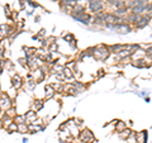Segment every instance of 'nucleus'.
Returning <instances> with one entry per match:
<instances>
[{
    "instance_id": "nucleus-1",
    "label": "nucleus",
    "mask_w": 152,
    "mask_h": 143,
    "mask_svg": "<svg viewBox=\"0 0 152 143\" xmlns=\"http://www.w3.org/2000/svg\"><path fill=\"white\" fill-rule=\"evenodd\" d=\"M12 107H13V100L10 99V96L8 94L1 93V95H0V108H1V110L7 112Z\"/></svg>"
},
{
    "instance_id": "nucleus-2",
    "label": "nucleus",
    "mask_w": 152,
    "mask_h": 143,
    "mask_svg": "<svg viewBox=\"0 0 152 143\" xmlns=\"http://www.w3.org/2000/svg\"><path fill=\"white\" fill-rule=\"evenodd\" d=\"M79 139L83 143H93L95 141V137H94V134L91 133L90 129H84L83 132H80Z\"/></svg>"
},
{
    "instance_id": "nucleus-3",
    "label": "nucleus",
    "mask_w": 152,
    "mask_h": 143,
    "mask_svg": "<svg viewBox=\"0 0 152 143\" xmlns=\"http://www.w3.org/2000/svg\"><path fill=\"white\" fill-rule=\"evenodd\" d=\"M94 56L96 57L98 60H105L108 55H109V52H108V48H105V47H99V48H94Z\"/></svg>"
},
{
    "instance_id": "nucleus-4",
    "label": "nucleus",
    "mask_w": 152,
    "mask_h": 143,
    "mask_svg": "<svg viewBox=\"0 0 152 143\" xmlns=\"http://www.w3.org/2000/svg\"><path fill=\"white\" fill-rule=\"evenodd\" d=\"M12 86H13V89H15V90H19L23 86V79L18 74H14L12 76Z\"/></svg>"
},
{
    "instance_id": "nucleus-5",
    "label": "nucleus",
    "mask_w": 152,
    "mask_h": 143,
    "mask_svg": "<svg viewBox=\"0 0 152 143\" xmlns=\"http://www.w3.org/2000/svg\"><path fill=\"white\" fill-rule=\"evenodd\" d=\"M24 118H26V122H27V124H31V123H33L37 119V113L34 110H28L26 114H24Z\"/></svg>"
},
{
    "instance_id": "nucleus-6",
    "label": "nucleus",
    "mask_w": 152,
    "mask_h": 143,
    "mask_svg": "<svg viewBox=\"0 0 152 143\" xmlns=\"http://www.w3.org/2000/svg\"><path fill=\"white\" fill-rule=\"evenodd\" d=\"M55 94H56V91H55L53 86H52V85H46V88H45V98H46V100L52 99L55 96Z\"/></svg>"
},
{
    "instance_id": "nucleus-7",
    "label": "nucleus",
    "mask_w": 152,
    "mask_h": 143,
    "mask_svg": "<svg viewBox=\"0 0 152 143\" xmlns=\"http://www.w3.org/2000/svg\"><path fill=\"white\" fill-rule=\"evenodd\" d=\"M136 143H147V132H140L136 133Z\"/></svg>"
},
{
    "instance_id": "nucleus-8",
    "label": "nucleus",
    "mask_w": 152,
    "mask_h": 143,
    "mask_svg": "<svg viewBox=\"0 0 152 143\" xmlns=\"http://www.w3.org/2000/svg\"><path fill=\"white\" fill-rule=\"evenodd\" d=\"M43 107H45L43 100H34V103H33V105H32V110H34L37 113V112H39Z\"/></svg>"
},
{
    "instance_id": "nucleus-9",
    "label": "nucleus",
    "mask_w": 152,
    "mask_h": 143,
    "mask_svg": "<svg viewBox=\"0 0 152 143\" xmlns=\"http://www.w3.org/2000/svg\"><path fill=\"white\" fill-rule=\"evenodd\" d=\"M90 8H91L94 12H99L103 8V4L99 1V0H93V1H90Z\"/></svg>"
},
{
    "instance_id": "nucleus-10",
    "label": "nucleus",
    "mask_w": 152,
    "mask_h": 143,
    "mask_svg": "<svg viewBox=\"0 0 152 143\" xmlns=\"http://www.w3.org/2000/svg\"><path fill=\"white\" fill-rule=\"evenodd\" d=\"M5 131L9 133V134H12V133H15V132H18V124H15L14 122L9 123V124L5 127Z\"/></svg>"
},
{
    "instance_id": "nucleus-11",
    "label": "nucleus",
    "mask_w": 152,
    "mask_h": 143,
    "mask_svg": "<svg viewBox=\"0 0 152 143\" xmlns=\"http://www.w3.org/2000/svg\"><path fill=\"white\" fill-rule=\"evenodd\" d=\"M13 122L15 123V124H22V123H27V122H26V118H24V114H17V115L13 118Z\"/></svg>"
},
{
    "instance_id": "nucleus-12",
    "label": "nucleus",
    "mask_w": 152,
    "mask_h": 143,
    "mask_svg": "<svg viewBox=\"0 0 152 143\" xmlns=\"http://www.w3.org/2000/svg\"><path fill=\"white\" fill-rule=\"evenodd\" d=\"M62 74L65 76V79H72L74 77V74H72V71L70 70V67H67V66H64V69H62Z\"/></svg>"
},
{
    "instance_id": "nucleus-13",
    "label": "nucleus",
    "mask_w": 152,
    "mask_h": 143,
    "mask_svg": "<svg viewBox=\"0 0 152 143\" xmlns=\"http://www.w3.org/2000/svg\"><path fill=\"white\" fill-rule=\"evenodd\" d=\"M18 132L24 134V133H28V124L27 123H22V124H18Z\"/></svg>"
},
{
    "instance_id": "nucleus-14",
    "label": "nucleus",
    "mask_w": 152,
    "mask_h": 143,
    "mask_svg": "<svg viewBox=\"0 0 152 143\" xmlns=\"http://www.w3.org/2000/svg\"><path fill=\"white\" fill-rule=\"evenodd\" d=\"M131 133H132V131H131V129H127V128H126L124 131H122V132L119 133V137L122 138V139H127V138L131 136Z\"/></svg>"
},
{
    "instance_id": "nucleus-15",
    "label": "nucleus",
    "mask_w": 152,
    "mask_h": 143,
    "mask_svg": "<svg viewBox=\"0 0 152 143\" xmlns=\"http://www.w3.org/2000/svg\"><path fill=\"white\" fill-rule=\"evenodd\" d=\"M126 128H127V124H126V123H123V122H118L117 125H115V129H117L118 133H121L122 131H124Z\"/></svg>"
},
{
    "instance_id": "nucleus-16",
    "label": "nucleus",
    "mask_w": 152,
    "mask_h": 143,
    "mask_svg": "<svg viewBox=\"0 0 152 143\" xmlns=\"http://www.w3.org/2000/svg\"><path fill=\"white\" fill-rule=\"evenodd\" d=\"M18 62L20 63L23 67H28V60L26 57H20V58H18Z\"/></svg>"
},
{
    "instance_id": "nucleus-17",
    "label": "nucleus",
    "mask_w": 152,
    "mask_h": 143,
    "mask_svg": "<svg viewBox=\"0 0 152 143\" xmlns=\"http://www.w3.org/2000/svg\"><path fill=\"white\" fill-rule=\"evenodd\" d=\"M4 57H5V47L0 45V60H3Z\"/></svg>"
},
{
    "instance_id": "nucleus-18",
    "label": "nucleus",
    "mask_w": 152,
    "mask_h": 143,
    "mask_svg": "<svg viewBox=\"0 0 152 143\" xmlns=\"http://www.w3.org/2000/svg\"><path fill=\"white\" fill-rule=\"evenodd\" d=\"M3 113V110H1V108H0V114H1Z\"/></svg>"
}]
</instances>
